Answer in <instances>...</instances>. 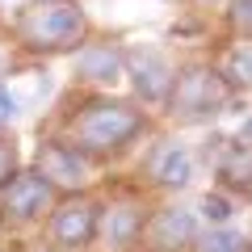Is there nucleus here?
Listing matches in <instances>:
<instances>
[{"label": "nucleus", "instance_id": "obj_21", "mask_svg": "<svg viewBox=\"0 0 252 252\" xmlns=\"http://www.w3.org/2000/svg\"><path fill=\"white\" fill-rule=\"evenodd\" d=\"M244 252H252V240H248V248H244Z\"/></svg>", "mask_w": 252, "mask_h": 252}, {"label": "nucleus", "instance_id": "obj_9", "mask_svg": "<svg viewBox=\"0 0 252 252\" xmlns=\"http://www.w3.org/2000/svg\"><path fill=\"white\" fill-rule=\"evenodd\" d=\"M34 172L51 181L55 193H84V189H93L97 164L84 160L72 143H63L59 135L46 130V135L38 139V152H34Z\"/></svg>", "mask_w": 252, "mask_h": 252}, {"label": "nucleus", "instance_id": "obj_2", "mask_svg": "<svg viewBox=\"0 0 252 252\" xmlns=\"http://www.w3.org/2000/svg\"><path fill=\"white\" fill-rule=\"evenodd\" d=\"M9 34L17 51L34 55V59H55V55H76L89 42L93 26L76 0H34L17 9Z\"/></svg>", "mask_w": 252, "mask_h": 252}, {"label": "nucleus", "instance_id": "obj_19", "mask_svg": "<svg viewBox=\"0 0 252 252\" xmlns=\"http://www.w3.org/2000/svg\"><path fill=\"white\" fill-rule=\"evenodd\" d=\"M235 139H240V143H248V147H252V114L244 118V126H240V135H235Z\"/></svg>", "mask_w": 252, "mask_h": 252}, {"label": "nucleus", "instance_id": "obj_3", "mask_svg": "<svg viewBox=\"0 0 252 252\" xmlns=\"http://www.w3.org/2000/svg\"><path fill=\"white\" fill-rule=\"evenodd\" d=\"M235 105V93L223 84V76L215 72L210 59H185L177 63V76H172V93L164 114L181 126H202L210 118L227 114Z\"/></svg>", "mask_w": 252, "mask_h": 252}, {"label": "nucleus", "instance_id": "obj_16", "mask_svg": "<svg viewBox=\"0 0 252 252\" xmlns=\"http://www.w3.org/2000/svg\"><path fill=\"white\" fill-rule=\"evenodd\" d=\"M21 168H26V164H21V147H17V139H13L9 130H0V189L9 185V181L17 177Z\"/></svg>", "mask_w": 252, "mask_h": 252}, {"label": "nucleus", "instance_id": "obj_15", "mask_svg": "<svg viewBox=\"0 0 252 252\" xmlns=\"http://www.w3.org/2000/svg\"><path fill=\"white\" fill-rule=\"evenodd\" d=\"M235 210H240V202H235V198H227L223 189H210L206 198H202V215L198 219L206 227H227L235 219Z\"/></svg>", "mask_w": 252, "mask_h": 252}, {"label": "nucleus", "instance_id": "obj_6", "mask_svg": "<svg viewBox=\"0 0 252 252\" xmlns=\"http://www.w3.org/2000/svg\"><path fill=\"white\" fill-rule=\"evenodd\" d=\"M122 76H130L135 101L143 109H164L168 93H172L177 63L168 59V51H160L152 42H139V46H122Z\"/></svg>", "mask_w": 252, "mask_h": 252}, {"label": "nucleus", "instance_id": "obj_13", "mask_svg": "<svg viewBox=\"0 0 252 252\" xmlns=\"http://www.w3.org/2000/svg\"><path fill=\"white\" fill-rule=\"evenodd\" d=\"M210 63H215V72L223 76V84L235 97L252 93V38H227Z\"/></svg>", "mask_w": 252, "mask_h": 252}, {"label": "nucleus", "instance_id": "obj_4", "mask_svg": "<svg viewBox=\"0 0 252 252\" xmlns=\"http://www.w3.org/2000/svg\"><path fill=\"white\" fill-rule=\"evenodd\" d=\"M101 215H97V244L105 252H139L143 244V227L152 219L156 202L139 181H114L97 193Z\"/></svg>", "mask_w": 252, "mask_h": 252}, {"label": "nucleus", "instance_id": "obj_18", "mask_svg": "<svg viewBox=\"0 0 252 252\" xmlns=\"http://www.w3.org/2000/svg\"><path fill=\"white\" fill-rule=\"evenodd\" d=\"M17 114V97L9 93V84H0V122H9Z\"/></svg>", "mask_w": 252, "mask_h": 252}, {"label": "nucleus", "instance_id": "obj_8", "mask_svg": "<svg viewBox=\"0 0 252 252\" xmlns=\"http://www.w3.org/2000/svg\"><path fill=\"white\" fill-rule=\"evenodd\" d=\"M59 202V193L51 189V181L38 177L34 168H21L9 185L0 189V227H42V219L51 215V206Z\"/></svg>", "mask_w": 252, "mask_h": 252}, {"label": "nucleus", "instance_id": "obj_5", "mask_svg": "<svg viewBox=\"0 0 252 252\" xmlns=\"http://www.w3.org/2000/svg\"><path fill=\"white\" fill-rule=\"evenodd\" d=\"M97 215L101 198L97 189L84 193H59V202L51 206V215L42 219V235L55 252H89L97 244Z\"/></svg>", "mask_w": 252, "mask_h": 252}, {"label": "nucleus", "instance_id": "obj_1", "mask_svg": "<svg viewBox=\"0 0 252 252\" xmlns=\"http://www.w3.org/2000/svg\"><path fill=\"white\" fill-rule=\"evenodd\" d=\"M152 130V114L130 97H114V93H84L67 114L55 122L51 135H59L63 143H72L84 160L101 164L126 156L135 143H143V135Z\"/></svg>", "mask_w": 252, "mask_h": 252}, {"label": "nucleus", "instance_id": "obj_20", "mask_svg": "<svg viewBox=\"0 0 252 252\" xmlns=\"http://www.w3.org/2000/svg\"><path fill=\"white\" fill-rule=\"evenodd\" d=\"M0 252H26V244L21 240H0Z\"/></svg>", "mask_w": 252, "mask_h": 252}, {"label": "nucleus", "instance_id": "obj_17", "mask_svg": "<svg viewBox=\"0 0 252 252\" xmlns=\"http://www.w3.org/2000/svg\"><path fill=\"white\" fill-rule=\"evenodd\" d=\"M227 30L231 38H252V0H235L227 9Z\"/></svg>", "mask_w": 252, "mask_h": 252}, {"label": "nucleus", "instance_id": "obj_12", "mask_svg": "<svg viewBox=\"0 0 252 252\" xmlns=\"http://www.w3.org/2000/svg\"><path fill=\"white\" fill-rule=\"evenodd\" d=\"M215 189L235 202H252V147L240 139H215Z\"/></svg>", "mask_w": 252, "mask_h": 252}, {"label": "nucleus", "instance_id": "obj_22", "mask_svg": "<svg viewBox=\"0 0 252 252\" xmlns=\"http://www.w3.org/2000/svg\"><path fill=\"white\" fill-rule=\"evenodd\" d=\"M202 4H210V0H202Z\"/></svg>", "mask_w": 252, "mask_h": 252}, {"label": "nucleus", "instance_id": "obj_7", "mask_svg": "<svg viewBox=\"0 0 252 252\" xmlns=\"http://www.w3.org/2000/svg\"><path fill=\"white\" fill-rule=\"evenodd\" d=\"M193 172H198V160H193V147L181 143V139H156L147 143L143 160H139V185L147 193H181V189L193 185Z\"/></svg>", "mask_w": 252, "mask_h": 252}, {"label": "nucleus", "instance_id": "obj_14", "mask_svg": "<svg viewBox=\"0 0 252 252\" xmlns=\"http://www.w3.org/2000/svg\"><path fill=\"white\" fill-rule=\"evenodd\" d=\"M248 248V235L235 231L231 223L227 227H202L198 240L189 244V252H244Z\"/></svg>", "mask_w": 252, "mask_h": 252}, {"label": "nucleus", "instance_id": "obj_10", "mask_svg": "<svg viewBox=\"0 0 252 252\" xmlns=\"http://www.w3.org/2000/svg\"><path fill=\"white\" fill-rule=\"evenodd\" d=\"M198 231H202L198 210L181 206V202H156L152 219L143 227L139 252H189V244L198 240Z\"/></svg>", "mask_w": 252, "mask_h": 252}, {"label": "nucleus", "instance_id": "obj_11", "mask_svg": "<svg viewBox=\"0 0 252 252\" xmlns=\"http://www.w3.org/2000/svg\"><path fill=\"white\" fill-rule=\"evenodd\" d=\"M122 80V42L114 38H89L76 51V84L93 93H109Z\"/></svg>", "mask_w": 252, "mask_h": 252}]
</instances>
